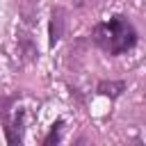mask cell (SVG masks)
<instances>
[{
    "label": "cell",
    "mask_w": 146,
    "mask_h": 146,
    "mask_svg": "<svg viewBox=\"0 0 146 146\" xmlns=\"http://www.w3.org/2000/svg\"><path fill=\"white\" fill-rule=\"evenodd\" d=\"M94 41L105 52L121 55V52H128V50L135 48L137 32L123 16H114L107 23H100V25L94 27Z\"/></svg>",
    "instance_id": "cell-1"
},
{
    "label": "cell",
    "mask_w": 146,
    "mask_h": 146,
    "mask_svg": "<svg viewBox=\"0 0 146 146\" xmlns=\"http://www.w3.org/2000/svg\"><path fill=\"white\" fill-rule=\"evenodd\" d=\"M64 25H66V9L55 7V9H52V16H50V27H48V36H50L48 41H50V46H55V43L62 39Z\"/></svg>",
    "instance_id": "cell-2"
},
{
    "label": "cell",
    "mask_w": 146,
    "mask_h": 146,
    "mask_svg": "<svg viewBox=\"0 0 146 146\" xmlns=\"http://www.w3.org/2000/svg\"><path fill=\"white\" fill-rule=\"evenodd\" d=\"M23 130H25V114L18 112L7 125V141L9 144H21L23 141Z\"/></svg>",
    "instance_id": "cell-3"
},
{
    "label": "cell",
    "mask_w": 146,
    "mask_h": 146,
    "mask_svg": "<svg viewBox=\"0 0 146 146\" xmlns=\"http://www.w3.org/2000/svg\"><path fill=\"white\" fill-rule=\"evenodd\" d=\"M123 89H125V84H123V82H119V80H105V82H100V84H98V94L110 96V98L121 96V94H123Z\"/></svg>",
    "instance_id": "cell-4"
},
{
    "label": "cell",
    "mask_w": 146,
    "mask_h": 146,
    "mask_svg": "<svg viewBox=\"0 0 146 146\" xmlns=\"http://www.w3.org/2000/svg\"><path fill=\"white\" fill-rule=\"evenodd\" d=\"M62 121H57V123H52V128H50V132H48V137L43 139V144L48 146V144H57L59 139H62Z\"/></svg>",
    "instance_id": "cell-5"
},
{
    "label": "cell",
    "mask_w": 146,
    "mask_h": 146,
    "mask_svg": "<svg viewBox=\"0 0 146 146\" xmlns=\"http://www.w3.org/2000/svg\"><path fill=\"white\" fill-rule=\"evenodd\" d=\"M5 107H7V100H5V103H2V105H0V119H2V116H5Z\"/></svg>",
    "instance_id": "cell-6"
}]
</instances>
